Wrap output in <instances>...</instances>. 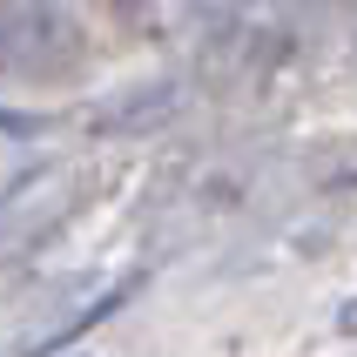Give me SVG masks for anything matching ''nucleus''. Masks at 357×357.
I'll list each match as a JSON object with an SVG mask.
<instances>
[{
    "instance_id": "4",
    "label": "nucleus",
    "mask_w": 357,
    "mask_h": 357,
    "mask_svg": "<svg viewBox=\"0 0 357 357\" xmlns=\"http://www.w3.org/2000/svg\"><path fill=\"white\" fill-rule=\"evenodd\" d=\"M344 331H357V310H344Z\"/></svg>"
},
{
    "instance_id": "1",
    "label": "nucleus",
    "mask_w": 357,
    "mask_h": 357,
    "mask_svg": "<svg viewBox=\"0 0 357 357\" xmlns=\"http://www.w3.org/2000/svg\"><path fill=\"white\" fill-rule=\"evenodd\" d=\"M81 20L61 0H0V75L14 81H61L81 68Z\"/></svg>"
},
{
    "instance_id": "3",
    "label": "nucleus",
    "mask_w": 357,
    "mask_h": 357,
    "mask_svg": "<svg viewBox=\"0 0 357 357\" xmlns=\"http://www.w3.org/2000/svg\"><path fill=\"white\" fill-rule=\"evenodd\" d=\"M108 7H149V0H108Z\"/></svg>"
},
{
    "instance_id": "2",
    "label": "nucleus",
    "mask_w": 357,
    "mask_h": 357,
    "mask_svg": "<svg viewBox=\"0 0 357 357\" xmlns=\"http://www.w3.org/2000/svg\"><path fill=\"white\" fill-rule=\"evenodd\" d=\"M27 128H40V115H20V108H0V135H27Z\"/></svg>"
}]
</instances>
